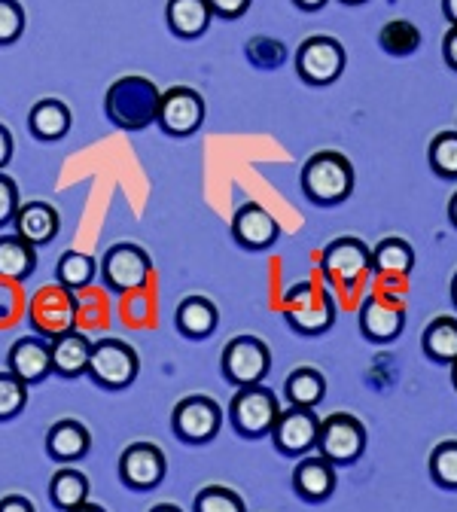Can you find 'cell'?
<instances>
[{"instance_id": "12", "label": "cell", "mask_w": 457, "mask_h": 512, "mask_svg": "<svg viewBox=\"0 0 457 512\" xmlns=\"http://www.w3.org/2000/svg\"><path fill=\"white\" fill-rule=\"evenodd\" d=\"M156 122L171 138H189L199 132L205 122V98L189 86H174L162 92Z\"/></svg>"}, {"instance_id": "3", "label": "cell", "mask_w": 457, "mask_h": 512, "mask_svg": "<svg viewBox=\"0 0 457 512\" xmlns=\"http://www.w3.org/2000/svg\"><path fill=\"white\" fill-rule=\"evenodd\" d=\"M77 314H80V305H77L74 290L61 287V284H49L34 293V299L28 305V324L40 339L49 342L61 333L74 330Z\"/></svg>"}, {"instance_id": "46", "label": "cell", "mask_w": 457, "mask_h": 512, "mask_svg": "<svg viewBox=\"0 0 457 512\" xmlns=\"http://www.w3.org/2000/svg\"><path fill=\"white\" fill-rule=\"evenodd\" d=\"M68 512H107L104 506H98V503H80V506H74V509H68Z\"/></svg>"}, {"instance_id": "25", "label": "cell", "mask_w": 457, "mask_h": 512, "mask_svg": "<svg viewBox=\"0 0 457 512\" xmlns=\"http://www.w3.org/2000/svg\"><path fill=\"white\" fill-rule=\"evenodd\" d=\"M165 19H168V28L177 37L195 40V37H202L208 31L214 16H211L208 0H168Z\"/></svg>"}, {"instance_id": "22", "label": "cell", "mask_w": 457, "mask_h": 512, "mask_svg": "<svg viewBox=\"0 0 457 512\" xmlns=\"http://www.w3.org/2000/svg\"><path fill=\"white\" fill-rule=\"evenodd\" d=\"M13 223H16V235L25 238L34 247L52 244L58 229H61V217L49 202H25V205H19Z\"/></svg>"}, {"instance_id": "23", "label": "cell", "mask_w": 457, "mask_h": 512, "mask_svg": "<svg viewBox=\"0 0 457 512\" xmlns=\"http://www.w3.org/2000/svg\"><path fill=\"white\" fill-rule=\"evenodd\" d=\"M174 324L186 339H208L220 324V311L208 296H186L177 305Z\"/></svg>"}, {"instance_id": "2", "label": "cell", "mask_w": 457, "mask_h": 512, "mask_svg": "<svg viewBox=\"0 0 457 512\" xmlns=\"http://www.w3.org/2000/svg\"><path fill=\"white\" fill-rule=\"evenodd\" d=\"M302 192L323 208L342 205L354 192V168L348 156L336 150H320L314 153L302 168Z\"/></svg>"}, {"instance_id": "9", "label": "cell", "mask_w": 457, "mask_h": 512, "mask_svg": "<svg viewBox=\"0 0 457 512\" xmlns=\"http://www.w3.org/2000/svg\"><path fill=\"white\" fill-rule=\"evenodd\" d=\"M345 49L333 37H308L296 49V74L308 86H330L345 74Z\"/></svg>"}, {"instance_id": "51", "label": "cell", "mask_w": 457, "mask_h": 512, "mask_svg": "<svg viewBox=\"0 0 457 512\" xmlns=\"http://www.w3.org/2000/svg\"><path fill=\"white\" fill-rule=\"evenodd\" d=\"M342 4H351V7H357V4H366V0H342Z\"/></svg>"}, {"instance_id": "19", "label": "cell", "mask_w": 457, "mask_h": 512, "mask_svg": "<svg viewBox=\"0 0 457 512\" xmlns=\"http://www.w3.org/2000/svg\"><path fill=\"white\" fill-rule=\"evenodd\" d=\"M293 491L305 503H323L336 491V464H330L323 455H308L293 470Z\"/></svg>"}, {"instance_id": "13", "label": "cell", "mask_w": 457, "mask_h": 512, "mask_svg": "<svg viewBox=\"0 0 457 512\" xmlns=\"http://www.w3.org/2000/svg\"><path fill=\"white\" fill-rule=\"evenodd\" d=\"M323 275L339 287H354L363 275L372 272V250L360 238H336L320 253Z\"/></svg>"}, {"instance_id": "41", "label": "cell", "mask_w": 457, "mask_h": 512, "mask_svg": "<svg viewBox=\"0 0 457 512\" xmlns=\"http://www.w3.org/2000/svg\"><path fill=\"white\" fill-rule=\"evenodd\" d=\"M0 512H37V509L25 494H7L0 497Z\"/></svg>"}, {"instance_id": "8", "label": "cell", "mask_w": 457, "mask_h": 512, "mask_svg": "<svg viewBox=\"0 0 457 512\" xmlns=\"http://www.w3.org/2000/svg\"><path fill=\"white\" fill-rule=\"evenodd\" d=\"M223 378L235 388H250V384H263L272 369V351L263 339L256 336H235L220 357Z\"/></svg>"}, {"instance_id": "26", "label": "cell", "mask_w": 457, "mask_h": 512, "mask_svg": "<svg viewBox=\"0 0 457 512\" xmlns=\"http://www.w3.org/2000/svg\"><path fill=\"white\" fill-rule=\"evenodd\" d=\"M37 269V247L19 235H0V281H25Z\"/></svg>"}, {"instance_id": "30", "label": "cell", "mask_w": 457, "mask_h": 512, "mask_svg": "<svg viewBox=\"0 0 457 512\" xmlns=\"http://www.w3.org/2000/svg\"><path fill=\"white\" fill-rule=\"evenodd\" d=\"M49 497H52V503L61 512H68V509L86 503L89 500V479H86V473H80L74 467H61L52 476V482H49Z\"/></svg>"}, {"instance_id": "47", "label": "cell", "mask_w": 457, "mask_h": 512, "mask_svg": "<svg viewBox=\"0 0 457 512\" xmlns=\"http://www.w3.org/2000/svg\"><path fill=\"white\" fill-rule=\"evenodd\" d=\"M448 220H451V226L457 229V192H454L451 202H448Z\"/></svg>"}, {"instance_id": "48", "label": "cell", "mask_w": 457, "mask_h": 512, "mask_svg": "<svg viewBox=\"0 0 457 512\" xmlns=\"http://www.w3.org/2000/svg\"><path fill=\"white\" fill-rule=\"evenodd\" d=\"M150 512H183L180 506H174V503H159V506H153Z\"/></svg>"}, {"instance_id": "18", "label": "cell", "mask_w": 457, "mask_h": 512, "mask_svg": "<svg viewBox=\"0 0 457 512\" xmlns=\"http://www.w3.org/2000/svg\"><path fill=\"white\" fill-rule=\"evenodd\" d=\"M7 366L13 375H19L28 388L49 378L52 372V357H49V342L40 336H25L16 339L13 348L7 351Z\"/></svg>"}, {"instance_id": "5", "label": "cell", "mask_w": 457, "mask_h": 512, "mask_svg": "<svg viewBox=\"0 0 457 512\" xmlns=\"http://www.w3.org/2000/svg\"><path fill=\"white\" fill-rule=\"evenodd\" d=\"M281 415L278 397L263 388V384H250V388H238L232 403H229V421L238 436L259 439L272 436V427Z\"/></svg>"}, {"instance_id": "34", "label": "cell", "mask_w": 457, "mask_h": 512, "mask_svg": "<svg viewBox=\"0 0 457 512\" xmlns=\"http://www.w3.org/2000/svg\"><path fill=\"white\" fill-rule=\"evenodd\" d=\"M192 512H247V506L238 491L223 485H208L195 494Z\"/></svg>"}, {"instance_id": "6", "label": "cell", "mask_w": 457, "mask_h": 512, "mask_svg": "<svg viewBox=\"0 0 457 512\" xmlns=\"http://www.w3.org/2000/svg\"><path fill=\"white\" fill-rule=\"evenodd\" d=\"M366 452V427L360 418L348 412H333L320 421V436H317V455H323L336 467H348L360 461Z\"/></svg>"}, {"instance_id": "32", "label": "cell", "mask_w": 457, "mask_h": 512, "mask_svg": "<svg viewBox=\"0 0 457 512\" xmlns=\"http://www.w3.org/2000/svg\"><path fill=\"white\" fill-rule=\"evenodd\" d=\"M378 43L387 55H397V58H406L412 52H418L421 46V31L406 22V19H394V22H387L378 34Z\"/></svg>"}, {"instance_id": "20", "label": "cell", "mask_w": 457, "mask_h": 512, "mask_svg": "<svg viewBox=\"0 0 457 512\" xmlns=\"http://www.w3.org/2000/svg\"><path fill=\"white\" fill-rule=\"evenodd\" d=\"M92 448V433L86 430L83 421H74V418H61L49 427L46 433V452L52 461L58 464H74V461H83Z\"/></svg>"}, {"instance_id": "21", "label": "cell", "mask_w": 457, "mask_h": 512, "mask_svg": "<svg viewBox=\"0 0 457 512\" xmlns=\"http://www.w3.org/2000/svg\"><path fill=\"white\" fill-rule=\"evenodd\" d=\"M49 357H52V372L61 378H80L89 369L92 357V339L86 333L68 330L55 339H49Z\"/></svg>"}, {"instance_id": "28", "label": "cell", "mask_w": 457, "mask_h": 512, "mask_svg": "<svg viewBox=\"0 0 457 512\" xmlns=\"http://www.w3.org/2000/svg\"><path fill=\"white\" fill-rule=\"evenodd\" d=\"M421 348L433 363H454L457 360V317L430 320L421 339Z\"/></svg>"}, {"instance_id": "39", "label": "cell", "mask_w": 457, "mask_h": 512, "mask_svg": "<svg viewBox=\"0 0 457 512\" xmlns=\"http://www.w3.org/2000/svg\"><path fill=\"white\" fill-rule=\"evenodd\" d=\"M19 205L22 202H19V186H16V180L0 171V226L13 223Z\"/></svg>"}, {"instance_id": "11", "label": "cell", "mask_w": 457, "mask_h": 512, "mask_svg": "<svg viewBox=\"0 0 457 512\" xmlns=\"http://www.w3.org/2000/svg\"><path fill=\"white\" fill-rule=\"evenodd\" d=\"M220 424H223V409L217 400H211L205 394L183 397L171 412V427H174L177 439H183L189 445L211 442L220 433Z\"/></svg>"}, {"instance_id": "27", "label": "cell", "mask_w": 457, "mask_h": 512, "mask_svg": "<svg viewBox=\"0 0 457 512\" xmlns=\"http://www.w3.org/2000/svg\"><path fill=\"white\" fill-rule=\"evenodd\" d=\"M415 266V250L406 238H384L372 250V269L387 278H403Z\"/></svg>"}, {"instance_id": "10", "label": "cell", "mask_w": 457, "mask_h": 512, "mask_svg": "<svg viewBox=\"0 0 457 512\" xmlns=\"http://www.w3.org/2000/svg\"><path fill=\"white\" fill-rule=\"evenodd\" d=\"M284 317L296 333L320 336L336 324V299L326 290H317L314 284H302L290 293Z\"/></svg>"}, {"instance_id": "24", "label": "cell", "mask_w": 457, "mask_h": 512, "mask_svg": "<svg viewBox=\"0 0 457 512\" xmlns=\"http://www.w3.org/2000/svg\"><path fill=\"white\" fill-rule=\"evenodd\" d=\"M71 107L58 98H43L31 107L28 113V128L37 141H61L71 132Z\"/></svg>"}, {"instance_id": "1", "label": "cell", "mask_w": 457, "mask_h": 512, "mask_svg": "<svg viewBox=\"0 0 457 512\" xmlns=\"http://www.w3.org/2000/svg\"><path fill=\"white\" fill-rule=\"evenodd\" d=\"M159 101H162V92L153 80L128 74V77H119L107 89L104 113L116 128H122V132H144L159 116Z\"/></svg>"}, {"instance_id": "4", "label": "cell", "mask_w": 457, "mask_h": 512, "mask_svg": "<svg viewBox=\"0 0 457 512\" xmlns=\"http://www.w3.org/2000/svg\"><path fill=\"white\" fill-rule=\"evenodd\" d=\"M138 372H141V360H138V351L128 342H122V339L92 342V357H89L86 375L98 384V388L122 391L138 378Z\"/></svg>"}, {"instance_id": "43", "label": "cell", "mask_w": 457, "mask_h": 512, "mask_svg": "<svg viewBox=\"0 0 457 512\" xmlns=\"http://www.w3.org/2000/svg\"><path fill=\"white\" fill-rule=\"evenodd\" d=\"M442 55H445V64L451 71H457V25H451V31L445 34L442 40Z\"/></svg>"}, {"instance_id": "45", "label": "cell", "mask_w": 457, "mask_h": 512, "mask_svg": "<svg viewBox=\"0 0 457 512\" xmlns=\"http://www.w3.org/2000/svg\"><path fill=\"white\" fill-rule=\"evenodd\" d=\"M442 13L451 25H457V0H442Z\"/></svg>"}, {"instance_id": "36", "label": "cell", "mask_w": 457, "mask_h": 512, "mask_svg": "<svg viewBox=\"0 0 457 512\" xmlns=\"http://www.w3.org/2000/svg\"><path fill=\"white\" fill-rule=\"evenodd\" d=\"M28 406V384L10 369L0 372V421L16 418Z\"/></svg>"}, {"instance_id": "33", "label": "cell", "mask_w": 457, "mask_h": 512, "mask_svg": "<svg viewBox=\"0 0 457 512\" xmlns=\"http://www.w3.org/2000/svg\"><path fill=\"white\" fill-rule=\"evenodd\" d=\"M430 479L439 488L457 491V439H445L430 452Z\"/></svg>"}, {"instance_id": "50", "label": "cell", "mask_w": 457, "mask_h": 512, "mask_svg": "<svg viewBox=\"0 0 457 512\" xmlns=\"http://www.w3.org/2000/svg\"><path fill=\"white\" fill-rule=\"evenodd\" d=\"M451 384H454V391H457V360L451 363Z\"/></svg>"}, {"instance_id": "14", "label": "cell", "mask_w": 457, "mask_h": 512, "mask_svg": "<svg viewBox=\"0 0 457 512\" xmlns=\"http://www.w3.org/2000/svg\"><path fill=\"white\" fill-rule=\"evenodd\" d=\"M168 473V458L156 442H132L119 458V479L132 491H153Z\"/></svg>"}, {"instance_id": "15", "label": "cell", "mask_w": 457, "mask_h": 512, "mask_svg": "<svg viewBox=\"0 0 457 512\" xmlns=\"http://www.w3.org/2000/svg\"><path fill=\"white\" fill-rule=\"evenodd\" d=\"M317 436H320V418L314 415V409H302V406H290L287 412H281L272 427V442L287 458H302L314 452Z\"/></svg>"}, {"instance_id": "49", "label": "cell", "mask_w": 457, "mask_h": 512, "mask_svg": "<svg viewBox=\"0 0 457 512\" xmlns=\"http://www.w3.org/2000/svg\"><path fill=\"white\" fill-rule=\"evenodd\" d=\"M451 302L457 305V272H454V278H451Z\"/></svg>"}, {"instance_id": "7", "label": "cell", "mask_w": 457, "mask_h": 512, "mask_svg": "<svg viewBox=\"0 0 457 512\" xmlns=\"http://www.w3.org/2000/svg\"><path fill=\"white\" fill-rule=\"evenodd\" d=\"M150 275H153V260L138 244H113L101 260V278L119 296H132L144 290Z\"/></svg>"}, {"instance_id": "16", "label": "cell", "mask_w": 457, "mask_h": 512, "mask_svg": "<svg viewBox=\"0 0 457 512\" xmlns=\"http://www.w3.org/2000/svg\"><path fill=\"white\" fill-rule=\"evenodd\" d=\"M232 235L247 250H266L278 241V220L253 202H244L232 217Z\"/></svg>"}, {"instance_id": "37", "label": "cell", "mask_w": 457, "mask_h": 512, "mask_svg": "<svg viewBox=\"0 0 457 512\" xmlns=\"http://www.w3.org/2000/svg\"><path fill=\"white\" fill-rule=\"evenodd\" d=\"M247 58L256 64V68H281L287 61V46L272 37H253L247 43Z\"/></svg>"}, {"instance_id": "17", "label": "cell", "mask_w": 457, "mask_h": 512, "mask_svg": "<svg viewBox=\"0 0 457 512\" xmlns=\"http://www.w3.org/2000/svg\"><path fill=\"white\" fill-rule=\"evenodd\" d=\"M406 327V311L394 302L387 299H378V296H369L360 308V330L369 342H394L400 339Z\"/></svg>"}, {"instance_id": "35", "label": "cell", "mask_w": 457, "mask_h": 512, "mask_svg": "<svg viewBox=\"0 0 457 512\" xmlns=\"http://www.w3.org/2000/svg\"><path fill=\"white\" fill-rule=\"evenodd\" d=\"M430 168L445 177V180H457V132H442L430 141Z\"/></svg>"}, {"instance_id": "40", "label": "cell", "mask_w": 457, "mask_h": 512, "mask_svg": "<svg viewBox=\"0 0 457 512\" xmlns=\"http://www.w3.org/2000/svg\"><path fill=\"white\" fill-rule=\"evenodd\" d=\"M208 7H211V16L238 19L250 10V0H208Z\"/></svg>"}, {"instance_id": "42", "label": "cell", "mask_w": 457, "mask_h": 512, "mask_svg": "<svg viewBox=\"0 0 457 512\" xmlns=\"http://www.w3.org/2000/svg\"><path fill=\"white\" fill-rule=\"evenodd\" d=\"M13 150H16V144H13V132H10V128H7L4 122H0V171H4V168L10 165Z\"/></svg>"}, {"instance_id": "44", "label": "cell", "mask_w": 457, "mask_h": 512, "mask_svg": "<svg viewBox=\"0 0 457 512\" xmlns=\"http://www.w3.org/2000/svg\"><path fill=\"white\" fill-rule=\"evenodd\" d=\"M293 4L299 7V10H305V13H314V10H323L330 0H293Z\"/></svg>"}, {"instance_id": "38", "label": "cell", "mask_w": 457, "mask_h": 512, "mask_svg": "<svg viewBox=\"0 0 457 512\" xmlns=\"http://www.w3.org/2000/svg\"><path fill=\"white\" fill-rule=\"evenodd\" d=\"M25 31V10L19 0H0V46L16 43Z\"/></svg>"}, {"instance_id": "31", "label": "cell", "mask_w": 457, "mask_h": 512, "mask_svg": "<svg viewBox=\"0 0 457 512\" xmlns=\"http://www.w3.org/2000/svg\"><path fill=\"white\" fill-rule=\"evenodd\" d=\"M95 272H98V266H95L92 256L77 253V250H64L58 266H55V281L61 287H68V290L77 293V290H86L95 281Z\"/></svg>"}, {"instance_id": "29", "label": "cell", "mask_w": 457, "mask_h": 512, "mask_svg": "<svg viewBox=\"0 0 457 512\" xmlns=\"http://www.w3.org/2000/svg\"><path fill=\"white\" fill-rule=\"evenodd\" d=\"M284 394H287L290 406L314 409L326 397V378H323V372H317L311 366L293 369L284 381Z\"/></svg>"}]
</instances>
